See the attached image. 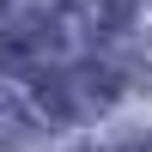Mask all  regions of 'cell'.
<instances>
[{
    "mask_svg": "<svg viewBox=\"0 0 152 152\" xmlns=\"http://www.w3.org/2000/svg\"><path fill=\"white\" fill-rule=\"evenodd\" d=\"M128 6H134V0H97V24H104V31L128 24Z\"/></svg>",
    "mask_w": 152,
    "mask_h": 152,
    "instance_id": "cell-1",
    "label": "cell"
},
{
    "mask_svg": "<svg viewBox=\"0 0 152 152\" xmlns=\"http://www.w3.org/2000/svg\"><path fill=\"white\" fill-rule=\"evenodd\" d=\"M140 152H152V146H140Z\"/></svg>",
    "mask_w": 152,
    "mask_h": 152,
    "instance_id": "cell-2",
    "label": "cell"
},
{
    "mask_svg": "<svg viewBox=\"0 0 152 152\" xmlns=\"http://www.w3.org/2000/svg\"><path fill=\"white\" fill-rule=\"evenodd\" d=\"M0 6H6V0H0Z\"/></svg>",
    "mask_w": 152,
    "mask_h": 152,
    "instance_id": "cell-3",
    "label": "cell"
}]
</instances>
